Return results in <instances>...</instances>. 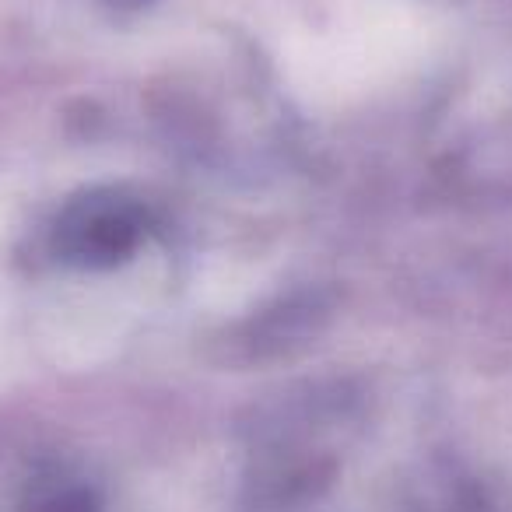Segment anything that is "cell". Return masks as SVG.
I'll use <instances>...</instances> for the list:
<instances>
[{"instance_id": "cell-1", "label": "cell", "mask_w": 512, "mask_h": 512, "mask_svg": "<svg viewBox=\"0 0 512 512\" xmlns=\"http://www.w3.org/2000/svg\"><path fill=\"white\" fill-rule=\"evenodd\" d=\"M425 25L397 8L362 4L351 15H330L288 39L285 64L295 88L309 95H348L383 85L425 46Z\"/></svg>"}]
</instances>
